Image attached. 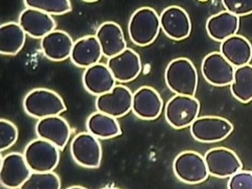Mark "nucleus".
I'll return each instance as SVG.
<instances>
[{
  "label": "nucleus",
  "mask_w": 252,
  "mask_h": 189,
  "mask_svg": "<svg viewBox=\"0 0 252 189\" xmlns=\"http://www.w3.org/2000/svg\"><path fill=\"white\" fill-rule=\"evenodd\" d=\"M168 88L177 95L194 97L198 86V75L189 59L179 58L171 61L164 74Z\"/></svg>",
  "instance_id": "obj_1"
},
{
  "label": "nucleus",
  "mask_w": 252,
  "mask_h": 189,
  "mask_svg": "<svg viewBox=\"0 0 252 189\" xmlns=\"http://www.w3.org/2000/svg\"><path fill=\"white\" fill-rule=\"evenodd\" d=\"M160 29V17L153 8L142 7L132 15L128 25V32L132 42L145 47L153 43Z\"/></svg>",
  "instance_id": "obj_2"
},
{
  "label": "nucleus",
  "mask_w": 252,
  "mask_h": 189,
  "mask_svg": "<svg viewBox=\"0 0 252 189\" xmlns=\"http://www.w3.org/2000/svg\"><path fill=\"white\" fill-rule=\"evenodd\" d=\"M23 107L29 116L39 119L57 116L66 110L60 95L44 88L30 91L24 99Z\"/></svg>",
  "instance_id": "obj_3"
},
{
  "label": "nucleus",
  "mask_w": 252,
  "mask_h": 189,
  "mask_svg": "<svg viewBox=\"0 0 252 189\" xmlns=\"http://www.w3.org/2000/svg\"><path fill=\"white\" fill-rule=\"evenodd\" d=\"M23 156L32 172H52L60 161V152L58 148L40 138L28 143Z\"/></svg>",
  "instance_id": "obj_4"
},
{
  "label": "nucleus",
  "mask_w": 252,
  "mask_h": 189,
  "mask_svg": "<svg viewBox=\"0 0 252 189\" xmlns=\"http://www.w3.org/2000/svg\"><path fill=\"white\" fill-rule=\"evenodd\" d=\"M199 110V102L194 97L176 95L166 104L165 117L175 129H183L194 123Z\"/></svg>",
  "instance_id": "obj_5"
},
{
  "label": "nucleus",
  "mask_w": 252,
  "mask_h": 189,
  "mask_svg": "<svg viewBox=\"0 0 252 189\" xmlns=\"http://www.w3.org/2000/svg\"><path fill=\"white\" fill-rule=\"evenodd\" d=\"M173 167L176 177L188 184L201 183L209 175L205 158L195 152L180 153L174 160Z\"/></svg>",
  "instance_id": "obj_6"
},
{
  "label": "nucleus",
  "mask_w": 252,
  "mask_h": 189,
  "mask_svg": "<svg viewBox=\"0 0 252 189\" xmlns=\"http://www.w3.org/2000/svg\"><path fill=\"white\" fill-rule=\"evenodd\" d=\"M233 129V126L227 119L216 116L199 117L190 126L193 138L203 143H214L224 140Z\"/></svg>",
  "instance_id": "obj_7"
},
{
  "label": "nucleus",
  "mask_w": 252,
  "mask_h": 189,
  "mask_svg": "<svg viewBox=\"0 0 252 189\" xmlns=\"http://www.w3.org/2000/svg\"><path fill=\"white\" fill-rule=\"evenodd\" d=\"M71 154L76 162L84 168H97L101 164V145L90 132H81L71 143Z\"/></svg>",
  "instance_id": "obj_8"
},
{
  "label": "nucleus",
  "mask_w": 252,
  "mask_h": 189,
  "mask_svg": "<svg viewBox=\"0 0 252 189\" xmlns=\"http://www.w3.org/2000/svg\"><path fill=\"white\" fill-rule=\"evenodd\" d=\"M208 173L218 178L231 177L242 168V162L233 151L224 147L214 148L206 153Z\"/></svg>",
  "instance_id": "obj_9"
},
{
  "label": "nucleus",
  "mask_w": 252,
  "mask_h": 189,
  "mask_svg": "<svg viewBox=\"0 0 252 189\" xmlns=\"http://www.w3.org/2000/svg\"><path fill=\"white\" fill-rule=\"evenodd\" d=\"M132 95L126 87L116 86L110 92L97 96L95 107L99 112L118 118L132 110Z\"/></svg>",
  "instance_id": "obj_10"
},
{
  "label": "nucleus",
  "mask_w": 252,
  "mask_h": 189,
  "mask_svg": "<svg viewBox=\"0 0 252 189\" xmlns=\"http://www.w3.org/2000/svg\"><path fill=\"white\" fill-rule=\"evenodd\" d=\"M160 25L169 38L180 41L188 38L192 31V23L188 12L179 6L165 8L160 15Z\"/></svg>",
  "instance_id": "obj_11"
},
{
  "label": "nucleus",
  "mask_w": 252,
  "mask_h": 189,
  "mask_svg": "<svg viewBox=\"0 0 252 189\" xmlns=\"http://www.w3.org/2000/svg\"><path fill=\"white\" fill-rule=\"evenodd\" d=\"M234 71L235 68L218 52L208 54L202 62V75L213 86L222 87L231 85L233 81Z\"/></svg>",
  "instance_id": "obj_12"
},
{
  "label": "nucleus",
  "mask_w": 252,
  "mask_h": 189,
  "mask_svg": "<svg viewBox=\"0 0 252 189\" xmlns=\"http://www.w3.org/2000/svg\"><path fill=\"white\" fill-rule=\"evenodd\" d=\"M31 173L32 171L21 154L11 153L1 160L0 182L6 188H20Z\"/></svg>",
  "instance_id": "obj_13"
},
{
  "label": "nucleus",
  "mask_w": 252,
  "mask_h": 189,
  "mask_svg": "<svg viewBox=\"0 0 252 189\" xmlns=\"http://www.w3.org/2000/svg\"><path fill=\"white\" fill-rule=\"evenodd\" d=\"M106 66L115 80L120 82H129L135 79L142 69L140 56L128 48L118 55L109 58Z\"/></svg>",
  "instance_id": "obj_14"
},
{
  "label": "nucleus",
  "mask_w": 252,
  "mask_h": 189,
  "mask_svg": "<svg viewBox=\"0 0 252 189\" xmlns=\"http://www.w3.org/2000/svg\"><path fill=\"white\" fill-rule=\"evenodd\" d=\"M163 101L157 91L151 87L139 88L132 95V110L143 120H154L160 116Z\"/></svg>",
  "instance_id": "obj_15"
},
{
  "label": "nucleus",
  "mask_w": 252,
  "mask_h": 189,
  "mask_svg": "<svg viewBox=\"0 0 252 189\" xmlns=\"http://www.w3.org/2000/svg\"><path fill=\"white\" fill-rule=\"evenodd\" d=\"M35 130L39 138L52 143L58 149H63L66 146L71 135L68 123L59 116L40 119Z\"/></svg>",
  "instance_id": "obj_16"
},
{
  "label": "nucleus",
  "mask_w": 252,
  "mask_h": 189,
  "mask_svg": "<svg viewBox=\"0 0 252 189\" xmlns=\"http://www.w3.org/2000/svg\"><path fill=\"white\" fill-rule=\"evenodd\" d=\"M18 24L26 34L32 38L42 39L54 31L56 25L50 15L32 8L21 12Z\"/></svg>",
  "instance_id": "obj_17"
},
{
  "label": "nucleus",
  "mask_w": 252,
  "mask_h": 189,
  "mask_svg": "<svg viewBox=\"0 0 252 189\" xmlns=\"http://www.w3.org/2000/svg\"><path fill=\"white\" fill-rule=\"evenodd\" d=\"M101 47L102 54L110 58L118 55L127 49V44L120 26L114 22L102 24L95 33Z\"/></svg>",
  "instance_id": "obj_18"
},
{
  "label": "nucleus",
  "mask_w": 252,
  "mask_h": 189,
  "mask_svg": "<svg viewBox=\"0 0 252 189\" xmlns=\"http://www.w3.org/2000/svg\"><path fill=\"white\" fill-rule=\"evenodd\" d=\"M82 81L89 93L99 96L110 92L116 86V80L107 66L97 63L86 69Z\"/></svg>",
  "instance_id": "obj_19"
},
{
  "label": "nucleus",
  "mask_w": 252,
  "mask_h": 189,
  "mask_svg": "<svg viewBox=\"0 0 252 189\" xmlns=\"http://www.w3.org/2000/svg\"><path fill=\"white\" fill-rule=\"evenodd\" d=\"M73 44L71 36L61 30H54L41 41L43 54L53 62H62L70 57Z\"/></svg>",
  "instance_id": "obj_20"
},
{
  "label": "nucleus",
  "mask_w": 252,
  "mask_h": 189,
  "mask_svg": "<svg viewBox=\"0 0 252 189\" xmlns=\"http://www.w3.org/2000/svg\"><path fill=\"white\" fill-rule=\"evenodd\" d=\"M220 54L234 68L249 64L252 58V46L245 37L235 35L229 37L222 42Z\"/></svg>",
  "instance_id": "obj_21"
},
{
  "label": "nucleus",
  "mask_w": 252,
  "mask_h": 189,
  "mask_svg": "<svg viewBox=\"0 0 252 189\" xmlns=\"http://www.w3.org/2000/svg\"><path fill=\"white\" fill-rule=\"evenodd\" d=\"M103 55L95 36H87L74 43L70 58L76 66L88 68L96 64Z\"/></svg>",
  "instance_id": "obj_22"
},
{
  "label": "nucleus",
  "mask_w": 252,
  "mask_h": 189,
  "mask_svg": "<svg viewBox=\"0 0 252 189\" xmlns=\"http://www.w3.org/2000/svg\"><path fill=\"white\" fill-rule=\"evenodd\" d=\"M240 27V19L227 10L211 16L206 21V30L213 40L222 42L235 35Z\"/></svg>",
  "instance_id": "obj_23"
},
{
  "label": "nucleus",
  "mask_w": 252,
  "mask_h": 189,
  "mask_svg": "<svg viewBox=\"0 0 252 189\" xmlns=\"http://www.w3.org/2000/svg\"><path fill=\"white\" fill-rule=\"evenodd\" d=\"M25 32L16 23L4 24L0 27V53L16 55L25 45Z\"/></svg>",
  "instance_id": "obj_24"
},
{
  "label": "nucleus",
  "mask_w": 252,
  "mask_h": 189,
  "mask_svg": "<svg viewBox=\"0 0 252 189\" xmlns=\"http://www.w3.org/2000/svg\"><path fill=\"white\" fill-rule=\"evenodd\" d=\"M86 126L90 134L100 139L114 138L121 133L116 118L99 112L93 113L88 117Z\"/></svg>",
  "instance_id": "obj_25"
},
{
  "label": "nucleus",
  "mask_w": 252,
  "mask_h": 189,
  "mask_svg": "<svg viewBox=\"0 0 252 189\" xmlns=\"http://www.w3.org/2000/svg\"><path fill=\"white\" fill-rule=\"evenodd\" d=\"M232 95L243 103L252 100V66L245 65L235 69L231 84Z\"/></svg>",
  "instance_id": "obj_26"
},
{
  "label": "nucleus",
  "mask_w": 252,
  "mask_h": 189,
  "mask_svg": "<svg viewBox=\"0 0 252 189\" xmlns=\"http://www.w3.org/2000/svg\"><path fill=\"white\" fill-rule=\"evenodd\" d=\"M60 178L53 172H32L19 189H60Z\"/></svg>",
  "instance_id": "obj_27"
},
{
  "label": "nucleus",
  "mask_w": 252,
  "mask_h": 189,
  "mask_svg": "<svg viewBox=\"0 0 252 189\" xmlns=\"http://www.w3.org/2000/svg\"><path fill=\"white\" fill-rule=\"evenodd\" d=\"M24 3L28 8H35L49 15H63L71 10L70 1L68 0H25Z\"/></svg>",
  "instance_id": "obj_28"
},
{
  "label": "nucleus",
  "mask_w": 252,
  "mask_h": 189,
  "mask_svg": "<svg viewBox=\"0 0 252 189\" xmlns=\"http://www.w3.org/2000/svg\"><path fill=\"white\" fill-rule=\"evenodd\" d=\"M18 138V131L16 126L11 122L0 120V150L1 151L9 149L16 143Z\"/></svg>",
  "instance_id": "obj_29"
},
{
  "label": "nucleus",
  "mask_w": 252,
  "mask_h": 189,
  "mask_svg": "<svg viewBox=\"0 0 252 189\" xmlns=\"http://www.w3.org/2000/svg\"><path fill=\"white\" fill-rule=\"evenodd\" d=\"M221 3L227 12L237 17L252 14V0L251 1L223 0Z\"/></svg>",
  "instance_id": "obj_30"
},
{
  "label": "nucleus",
  "mask_w": 252,
  "mask_h": 189,
  "mask_svg": "<svg viewBox=\"0 0 252 189\" xmlns=\"http://www.w3.org/2000/svg\"><path fill=\"white\" fill-rule=\"evenodd\" d=\"M228 189H252V172L240 171L230 177Z\"/></svg>",
  "instance_id": "obj_31"
},
{
  "label": "nucleus",
  "mask_w": 252,
  "mask_h": 189,
  "mask_svg": "<svg viewBox=\"0 0 252 189\" xmlns=\"http://www.w3.org/2000/svg\"><path fill=\"white\" fill-rule=\"evenodd\" d=\"M66 189H85L84 188H82V187H80V186H73V187H71V188H69Z\"/></svg>",
  "instance_id": "obj_32"
},
{
  "label": "nucleus",
  "mask_w": 252,
  "mask_h": 189,
  "mask_svg": "<svg viewBox=\"0 0 252 189\" xmlns=\"http://www.w3.org/2000/svg\"><path fill=\"white\" fill-rule=\"evenodd\" d=\"M102 189H119L114 188H103Z\"/></svg>",
  "instance_id": "obj_33"
}]
</instances>
